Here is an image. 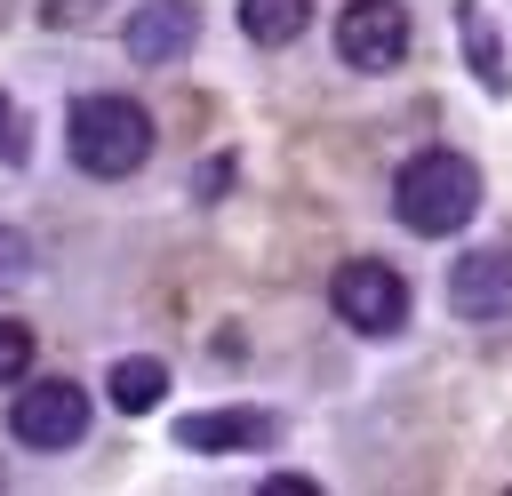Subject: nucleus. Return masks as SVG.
Here are the masks:
<instances>
[{
	"label": "nucleus",
	"instance_id": "nucleus-1",
	"mask_svg": "<svg viewBox=\"0 0 512 496\" xmlns=\"http://www.w3.org/2000/svg\"><path fill=\"white\" fill-rule=\"evenodd\" d=\"M480 208V168L464 152H416L400 176H392V216L416 232V240H448L464 232Z\"/></svg>",
	"mask_w": 512,
	"mask_h": 496
},
{
	"label": "nucleus",
	"instance_id": "nucleus-2",
	"mask_svg": "<svg viewBox=\"0 0 512 496\" xmlns=\"http://www.w3.org/2000/svg\"><path fill=\"white\" fill-rule=\"evenodd\" d=\"M64 144H72V160L88 176H136L152 160V112L128 104V96H80Z\"/></svg>",
	"mask_w": 512,
	"mask_h": 496
},
{
	"label": "nucleus",
	"instance_id": "nucleus-3",
	"mask_svg": "<svg viewBox=\"0 0 512 496\" xmlns=\"http://www.w3.org/2000/svg\"><path fill=\"white\" fill-rule=\"evenodd\" d=\"M328 304H336V320L360 328V336H400V328H408V280H400L392 264H376V256L336 264Z\"/></svg>",
	"mask_w": 512,
	"mask_h": 496
},
{
	"label": "nucleus",
	"instance_id": "nucleus-4",
	"mask_svg": "<svg viewBox=\"0 0 512 496\" xmlns=\"http://www.w3.org/2000/svg\"><path fill=\"white\" fill-rule=\"evenodd\" d=\"M8 432H16L24 448H72V440L88 432V392H80L72 376H40V384L16 392Z\"/></svg>",
	"mask_w": 512,
	"mask_h": 496
},
{
	"label": "nucleus",
	"instance_id": "nucleus-5",
	"mask_svg": "<svg viewBox=\"0 0 512 496\" xmlns=\"http://www.w3.org/2000/svg\"><path fill=\"white\" fill-rule=\"evenodd\" d=\"M336 56L352 72H392L408 56V8L400 0H352L336 16Z\"/></svg>",
	"mask_w": 512,
	"mask_h": 496
},
{
	"label": "nucleus",
	"instance_id": "nucleus-6",
	"mask_svg": "<svg viewBox=\"0 0 512 496\" xmlns=\"http://www.w3.org/2000/svg\"><path fill=\"white\" fill-rule=\"evenodd\" d=\"M448 312L456 320H512V248H472L448 264Z\"/></svg>",
	"mask_w": 512,
	"mask_h": 496
},
{
	"label": "nucleus",
	"instance_id": "nucleus-7",
	"mask_svg": "<svg viewBox=\"0 0 512 496\" xmlns=\"http://www.w3.org/2000/svg\"><path fill=\"white\" fill-rule=\"evenodd\" d=\"M192 32H200L192 0H144V8L128 16V56H136V64H168V56L192 48Z\"/></svg>",
	"mask_w": 512,
	"mask_h": 496
},
{
	"label": "nucleus",
	"instance_id": "nucleus-8",
	"mask_svg": "<svg viewBox=\"0 0 512 496\" xmlns=\"http://www.w3.org/2000/svg\"><path fill=\"white\" fill-rule=\"evenodd\" d=\"M280 424L272 416H256V408H208V416H184L176 424V440L192 448V456H224V448H264Z\"/></svg>",
	"mask_w": 512,
	"mask_h": 496
},
{
	"label": "nucleus",
	"instance_id": "nucleus-9",
	"mask_svg": "<svg viewBox=\"0 0 512 496\" xmlns=\"http://www.w3.org/2000/svg\"><path fill=\"white\" fill-rule=\"evenodd\" d=\"M304 24H312V0H240V32H248L256 48L304 40Z\"/></svg>",
	"mask_w": 512,
	"mask_h": 496
},
{
	"label": "nucleus",
	"instance_id": "nucleus-10",
	"mask_svg": "<svg viewBox=\"0 0 512 496\" xmlns=\"http://www.w3.org/2000/svg\"><path fill=\"white\" fill-rule=\"evenodd\" d=\"M104 392H112V408H120V416H144V408H160V392H168V368H160V360H112Z\"/></svg>",
	"mask_w": 512,
	"mask_h": 496
},
{
	"label": "nucleus",
	"instance_id": "nucleus-11",
	"mask_svg": "<svg viewBox=\"0 0 512 496\" xmlns=\"http://www.w3.org/2000/svg\"><path fill=\"white\" fill-rule=\"evenodd\" d=\"M464 48H472V64H480V80H488V88H504V56H496V32H488V16H480V0H464Z\"/></svg>",
	"mask_w": 512,
	"mask_h": 496
},
{
	"label": "nucleus",
	"instance_id": "nucleus-12",
	"mask_svg": "<svg viewBox=\"0 0 512 496\" xmlns=\"http://www.w3.org/2000/svg\"><path fill=\"white\" fill-rule=\"evenodd\" d=\"M24 368H32V328H24V320H8V312H0V384H16V376H24Z\"/></svg>",
	"mask_w": 512,
	"mask_h": 496
},
{
	"label": "nucleus",
	"instance_id": "nucleus-13",
	"mask_svg": "<svg viewBox=\"0 0 512 496\" xmlns=\"http://www.w3.org/2000/svg\"><path fill=\"white\" fill-rule=\"evenodd\" d=\"M32 280V240L16 224H0V288H24Z\"/></svg>",
	"mask_w": 512,
	"mask_h": 496
}]
</instances>
